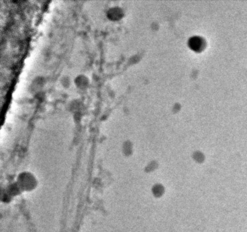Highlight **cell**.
<instances>
[{
    "instance_id": "obj_1",
    "label": "cell",
    "mask_w": 247,
    "mask_h": 232,
    "mask_svg": "<svg viewBox=\"0 0 247 232\" xmlns=\"http://www.w3.org/2000/svg\"><path fill=\"white\" fill-rule=\"evenodd\" d=\"M190 46L193 50L198 51L202 48V40L199 37H193L190 40Z\"/></svg>"
},
{
    "instance_id": "obj_2",
    "label": "cell",
    "mask_w": 247,
    "mask_h": 232,
    "mask_svg": "<svg viewBox=\"0 0 247 232\" xmlns=\"http://www.w3.org/2000/svg\"><path fill=\"white\" fill-rule=\"evenodd\" d=\"M163 191H164L163 187L160 185V184H157L153 189L154 194L157 197H160L161 195H162Z\"/></svg>"
}]
</instances>
